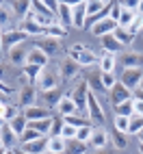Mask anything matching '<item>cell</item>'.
Wrapping results in <instances>:
<instances>
[{"mask_svg": "<svg viewBox=\"0 0 143 154\" xmlns=\"http://www.w3.org/2000/svg\"><path fill=\"white\" fill-rule=\"evenodd\" d=\"M5 152H7V148H5V146H0V154H5Z\"/></svg>", "mask_w": 143, "mask_h": 154, "instance_id": "cell-55", "label": "cell"}, {"mask_svg": "<svg viewBox=\"0 0 143 154\" xmlns=\"http://www.w3.org/2000/svg\"><path fill=\"white\" fill-rule=\"evenodd\" d=\"M0 48H2V35H0Z\"/></svg>", "mask_w": 143, "mask_h": 154, "instance_id": "cell-61", "label": "cell"}, {"mask_svg": "<svg viewBox=\"0 0 143 154\" xmlns=\"http://www.w3.org/2000/svg\"><path fill=\"white\" fill-rule=\"evenodd\" d=\"M132 98H137V100H141V102H143V91H141V89H137V94L132 96Z\"/></svg>", "mask_w": 143, "mask_h": 154, "instance_id": "cell-52", "label": "cell"}, {"mask_svg": "<svg viewBox=\"0 0 143 154\" xmlns=\"http://www.w3.org/2000/svg\"><path fill=\"white\" fill-rule=\"evenodd\" d=\"M141 78H143V72H141V67H128V69H124V74H121L119 83L124 85L126 89L135 91V89H139Z\"/></svg>", "mask_w": 143, "mask_h": 154, "instance_id": "cell-2", "label": "cell"}, {"mask_svg": "<svg viewBox=\"0 0 143 154\" xmlns=\"http://www.w3.org/2000/svg\"><path fill=\"white\" fill-rule=\"evenodd\" d=\"M115 130H119V132H126V135H128V117L115 115Z\"/></svg>", "mask_w": 143, "mask_h": 154, "instance_id": "cell-44", "label": "cell"}, {"mask_svg": "<svg viewBox=\"0 0 143 154\" xmlns=\"http://www.w3.org/2000/svg\"><path fill=\"white\" fill-rule=\"evenodd\" d=\"M111 2H104V0H89L87 2V17H96L100 15Z\"/></svg>", "mask_w": 143, "mask_h": 154, "instance_id": "cell-19", "label": "cell"}, {"mask_svg": "<svg viewBox=\"0 0 143 154\" xmlns=\"http://www.w3.org/2000/svg\"><path fill=\"white\" fill-rule=\"evenodd\" d=\"M115 83H117V78H115L113 72H102V87H104V91L106 89H113Z\"/></svg>", "mask_w": 143, "mask_h": 154, "instance_id": "cell-36", "label": "cell"}, {"mask_svg": "<svg viewBox=\"0 0 143 154\" xmlns=\"http://www.w3.org/2000/svg\"><path fill=\"white\" fill-rule=\"evenodd\" d=\"M22 150L26 154H44L48 150V137H39L30 143H22Z\"/></svg>", "mask_w": 143, "mask_h": 154, "instance_id": "cell-9", "label": "cell"}, {"mask_svg": "<svg viewBox=\"0 0 143 154\" xmlns=\"http://www.w3.org/2000/svg\"><path fill=\"white\" fill-rule=\"evenodd\" d=\"M20 30H24L26 35H46V30L39 26L30 15H28L26 20H22V26H20Z\"/></svg>", "mask_w": 143, "mask_h": 154, "instance_id": "cell-16", "label": "cell"}, {"mask_svg": "<svg viewBox=\"0 0 143 154\" xmlns=\"http://www.w3.org/2000/svg\"><path fill=\"white\" fill-rule=\"evenodd\" d=\"M76 132H78V128L63 124V128H61V137H63V139H76Z\"/></svg>", "mask_w": 143, "mask_h": 154, "instance_id": "cell-45", "label": "cell"}, {"mask_svg": "<svg viewBox=\"0 0 143 154\" xmlns=\"http://www.w3.org/2000/svg\"><path fill=\"white\" fill-rule=\"evenodd\" d=\"M137 13H139V15H143V0H141V2L137 5Z\"/></svg>", "mask_w": 143, "mask_h": 154, "instance_id": "cell-53", "label": "cell"}, {"mask_svg": "<svg viewBox=\"0 0 143 154\" xmlns=\"http://www.w3.org/2000/svg\"><path fill=\"white\" fill-rule=\"evenodd\" d=\"M13 9H15V13L22 17V20H26V17H28V13H30V2H22V5L15 2V5H13Z\"/></svg>", "mask_w": 143, "mask_h": 154, "instance_id": "cell-40", "label": "cell"}, {"mask_svg": "<svg viewBox=\"0 0 143 154\" xmlns=\"http://www.w3.org/2000/svg\"><path fill=\"white\" fill-rule=\"evenodd\" d=\"M100 67H102V72H113V67H115V54L104 52L102 59H100Z\"/></svg>", "mask_w": 143, "mask_h": 154, "instance_id": "cell-30", "label": "cell"}, {"mask_svg": "<svg viewBox=\"0 0 143 154\" xmlns=\"http://www.w3.org/2000/svg\"><path fill=\"white\" fill-rule=\"evenodd\" d=\"M132 113L135 115H143V102L137 98H132Z\"/></svg>", "mask_w": 143, "mask_h": 154, "instance_id": "cell-49", "label": "cell"}, {"mask_svg": "<svg viewBox=\"0 0 143 154\" xmlns=\"http://www.w3.org/2000/svg\"><path fill=\"white\" fill-rule=\"evenodd\" d=\"M15 154H26V152L24 150H15Z\"/></svg>", "mask_w": 143, "mask_h": 154, "instance_id": "cell-58", "label": "cell"}, {"mask_svg": "<svg viewBox=\"0 0 143 154\" xmlns=\"http://www.w3.org/2000/svg\"><path fill=\"white\" fill-rule=\"evenodd\" d=\"M139 89H141V91H143V78H141V83H139Z\"/></svg>", "mask_w": 143, "mask_h": 154, "instance_id": "cell-59", "label": "cell"}, {"mask_svg": "<svg viewBox=\"0 0 143 154\" xmlns=\"http://www.w3.org/2000/svg\"><path fill=\"white\" fill-rule=\"evenodd\" d=\"M115 28H117V22H113L111 17H106V20H100V22H96L93 26H91V33H93L96 37H104V35H111Z\"/></svg>", "mask_w": 143, "mask_h": 154, "instance_id": "cell-8", "label": "cell"}, {"mask_svg": "<svg viewBox=\"0 0 143 154\" xmlns=\"http://www.w3.org/2000/svg\"><path fill=\"white\" fill-rule=\"evenodd\" d=\"M46 35H48L50 39H63V37L67 35V30H65L63 26H61V24L56 22V24H52L50 28H46Z\"/></svg>", "mask_w": 143, "mask_h": 154, "instance_id": "cell-29", "label": "cell"}, {"mask_svg": "<svg viewBox=\"0 0 143 154\" xmlns=\"http://www.w3.org/2000/svg\"><path fill=\"white\" fill-rule=\"evenodd\" d=\"M0 146H2V143H0Z\"/></svg>", "mask_w": 143, "mask_h": 154, "instance_id": "cell-63", "label": "cell"}, {"mask_svg": "<svg viewBox=\"0 0 143 154\" xmlns=\"http://www.w3.org/2000/svg\"><path fill=\"white\" fill-rule=\"evenodd\" d=\"M141 28H143V15H139V13H137V17H135V22H132V24H130V26H128L126 30H128V33H130L132 37H137Z\"/></svg>", "mask_w": 143, "mask_h": 154, "instance_id": "cell-39", "label": "cell"}, {"mask_svg": "<svg viewBox=\"0 0 143 154\" xmlns=\"http://www.w3.org/2000/svg\"><path fill=\"white\" fill-rule=\"evenodd\" d=\"M0 94H5V96H11V94H15V89H13V87H9V85H5L2 80H0Z\"/></svg>", "mask_w": 143, "mask_h": 154, "instance_id": "cell-51", "label": "cell"}, {"mask_svg": "<svg viewBox=\"0 0 143 154\" xmlns=\"http://www.w3.org/2000/svg\"><path fill=\"white\" fill-rule=\"evenodd\" d=\"M139 152H141V154H143V146H141V143H139Z\"/></svg>", "mask_w": 143, "mask_h": 154, "instance_id": "cell-60", "label": "cell"}, {"mask_svg": "<svg viewBox=\"0 0 143 154\" xmlns=\"http://www.w3.org/2000/svg\"><path fill=\"white\" fill-rule=\"evenodd\" d=\"M91 132H93V128H91L89 124H85V126H80V128H78V132H76V139L87 143V141L91 139Z\"/></svg>", "mask_w": 143, "mask_h": 154, "instance_id": "cell-38", "label": "cell"}, {"mask_svg": "<svg viewBox=\"0 0 143 154\" xmlns=\"http://www.w3.org/2000/svg\"><path fill=\"white\" fill-rule=\"evenodd\" d=\"M37 85H39V89H41V91H52V89H56V78H54L52 74H48V72H41Z\"/></svg>", "mask_w": 143, "mask_h": 154, "instance_id": "cell-20", "label": "cell"}, {"mask_svg": "<svg viewBox=\"0 0 143 154\" xmlns=\"http://www.w3.org/2000/svg\"><path fill=\"white\" fill-rule=\"evenodd\" d=\"M87 85H89V89L93 91H104V87H102V74H91L89 76V80H87Z\"/></svg>", "mask_w": 143, "mask_h": 154, "instance_id": "cell-35", "label": "cell"}, {"mask_svg": "<svg viewBox=\"0 0 143 154\" xmlns=\"http://www.w3.org/2000/svg\"><path fill=\"white\" fill-rule=\"evenodd\" d=\"M87 113H89V119H93V122H104V111H102L100 106V102L96 98V94L89 89V94H87Z\"/></svg>", "mask_w": 143, "mask_h": 154, "instance_id": "cell-3", "label": "cell"}, {"mask_svg": "<svg viewBox=\"0 0 143 154\" xmlns=\"http://www.w3.org/2000/svg\"><path fill=\"white\" fill-rule=\"evenodd\" d=\"M48 152L65 154V139L63 137H48Z\"/></svg>", "mask_w": 143, "mask_h": 154, "instance_id": "cell-25", "label": "cell"}, {"mask_svg": "<svg viewBox=\"0 0 143 154\" xmlns=\"http://www.w3.org/2000/svg\"><path fill=\"white\" fill-rule=\"evenodd\" d=\"M130 98H132V91H130V89H126V87L117 80L115 87L111 89V102H113V106L121 104V102H126V100H130Z\"/></svg>", "mask_w": 143, "mask_h": 154, "instance_id": "cell-7", "label": "cell"}, {"mask_svg": "<svg viewBox=\"0 0 143 154\" xmlns=\"http://www.w3.org/2000/svg\"><path fill=\"white\" fill-rule=\"evenodd\" d=\"M44 154H54V152H48V150H46V152H44Z\"/></svg>", "mask_w": 143, "mask_h": 154, "instance_id": "cell-62", "label": "cell"}, {"mask_svg": "<svg viewBox=\"0 0 143 154\" xmlns=\"http://www.w3.org/2000/svg\"><path fill=\"white\" fill-rule=\"evenodd\" d=\"M113 143H115V148L117 150H124L126 148V132H119V130H115V137H113Z\"/></svg>", "mask_w": 143, "mask_h": 154, "instance_id": "cell-43", "label": "cell"}, {"mask_svg": "<svg viewBox=\"0 0 143 154\" xmlns=\"http://www.w3.org/2000/svg\"><path fill=\"white\" fill-rule=\"evenodd\" d=\"M35 48H39L41 52L50 59V57H54V54H59V44H56V39H41V42H37V46Z\"/></svg>", "mask_w": 143, "mask_h": 154, "instance_id": "cell-14", "label": "cell"}, {"mask_svg": "<svg viewBox=\"0 0 143 154\" xmlns=\"http://www.w3.org/2000/svg\"><path fill=\"white\" fill-rule=\"evenodd\" d=\"M0 35H2V42L7 46V50H11L15 46H20L24 42V39L28 37L24 30H13V28H7V30H0Z\"/></svg>", "mask_w": 143, "mask_h": 154, "instance_id": "cell-4", "label": "cell"}, {"mask_svg": "<svg viewBox=\"0 0 143 154\" xmlns=\"http://www.w3.org/2000/svg\"><path fill=\"white\" fill-rule=\"evenodd\" d=\"M7 24H9V15L5 9H0V30H7Z\"/></svg>", "mask_w": 143, "mask_h": 154, "instance_id": "cell-50", "label": "cell"}, {"mask_svg": "<svg viewBox=\"0 0 143 154\" xmlns=\"http://www.w3.org/2000/svg\"><path fill=\"white\" fill-rule=\"evenodd\" d=\"M61 98H63V96H59V94H56V89H52V91H44V100H46V104H48V106H56Z\"/></svg>", "mask_w": 143, "mask_h": 154, "instance_id": "cell-37", "label": "cell"}, {"mask_svg": "<svg viewBox=\"0 0 143 154\" xmlns=\"http://www.w3.org/2000/svg\"><path fill=\"white\" fill-rule=\"evenodd\" d=\"M135 17H137V11L121 7V15H119V20H117V26H119V28H128L132 22H135Z\"/></svg>", "mask_w": 143, "mask_h": 154, "instance_id": "cell-22", "label": "cell"}, {"mask_svg": "<svg viewBox=\"0 0 143 154\" xmlns=\"http://www.w3.org/2000/svg\"><path fill=\"white\" fill-rule=\"evenodd\" d=\"M24 117L28 119V122H39V119H48L50 117V113L44 109V106H26L24 109Z\"/></svg>", "mask_w": 143, "mask_h": 154, "instance_id": "cell-11", "label": "cell"}, {"mask_svg": "<svg viewBox=\"0 0 143 154\" xmlns=\"http://www.w3.org/2000/svg\"><path fill=\"white\" fill-rule=\"evenodd\" d=\"M63 124L74 126V128H80V126H85V122L80 119V117H76V115H67V117H63Z\"/></svg>", "mask_w": 143, "mask_h": 154, "instance_id": "cell-46", "label": "cell"}, {"mask_svg": "<svg viewBox=\"0 0 143 154\" xmlns=\"http://www.w3.org/2000/svg\"><path fill=\"white\" fill-rule=\"evenodd\" d=\"M143 128V115H130L128 117V135H137Z\"/></svg>", "mask_w": 143, "mask_h": 154, "instance_id": "cell-27", "label": "cell"}, {"mask_svg": "<svg viewBox=\"0 0 143 154\" xmlns=\"http://www.w3.org/2000/svg\"><path fill=\"white\" fill-rule=\"evenodd\" d=\"M41 72H44V67H37V65H24V76L28 78V83H30V85H37L39 76H41Z\"/></svg>", "mask_w": 143, "mask_h": 154, "instance_id": "cell-26", "label": "cell"}, {"mask_svg": "<svg viewBox=\"0 0 143 154\" xmlns=\"http://www.w3.org/2000/svg\"><path fill=\"white\" fill-rule=\"evenodd\" d=\"M56 17L61 26H72V2H59V9H56Z\"/></svg>", "mask_w": 143, "mask_h": 154, "instance_id": "cell-12", "label": "cell"}, {"mask_svg": "<svg viewBox=\"0 0 143 154\" xmlns=\"http://www.w3.org/2000/svg\"><path fill=\"white\" fill-rule=\"evenodd\" d=\"M9 54H11V61H13V63H24V61H26V57H24L22 50H20V46L11 48V50H9Z\"/></svg>", "mask_w": 143, "mask_h": 154, "instance_id": "cell-42", "label": "cell"}, {"mask_svg": "<svg viewBox=\"0 0 143 154\" xmlns=\"http://www.w3.org/2000/svg\"><path fill=\"white\" fill-rule=\"evenodd\" d=\"M15 141H17V135L11 130V126H9V124H5L2 128H0V143H2L7 150H11V148L15 146Z\"/></svg>", "mask_w": 143, "mask_h": 154, "instance_id": "cell-13", "label": "cell"}, {"mask_svg": "<svg viewBox=\"0 0 143 154\" xmlns=\"http://www.w3.org/2000/svg\"><path fill=\"white\" fill-rule=\"evenodd\" d=\"M65 154H87V143L78 139H65Z\"/></svg>", "mask_w": 143, "mask_h": 154, "instance_id": "cell-18", "label": "cell"}, {"mask_svg": "<svg viewBox=\"0 0 143 154\" xmlns=\"http://www.w3.org/2000/svg\"><path fill=\"white\" fill-rule=\"evenodd\" d=\"M108 135H106V130H102V128H93V132H91V146H93V148H98V150H102V148H104L106 146V143H108Z\"/></svg>", "mask_w": 143, "mask_h": 154, "instance_id": "cell-17", "label": "cell"}, {"mask_svg": "<svg viewBox=\"0 0 143 154\" xmlns=\"http://www.w3.org/2000/svg\"><path fill=\"white\" fill-rule=\"evenodd\" d=\"M5 154H15V150H13V148H11V150H7V152H5Z\"/></svg>", "mask_w": 143, "mask_h": 154, "instance_id": "cell-56", "label": "cell"}, {"mask_svg": "<svg viewBox=\"0 0 143 154\" xmlns=\"http://www.w3.org/2000/svg\"><path fill=\"white\" fill-rule=\"evenodd\" d=\"M141 65V57L139 54H126L124 57V67H139Z\"/></svg>", "mask_w": 143, "mask_h": 154, "instance_id": "cell-41", "label": "cell"}, {"mask_svg": "<svg viewBox=\"0 0 143 154\" xmlns=\"http://www.w3.org/2000/svg\"><path fill=\"white\" fill-rule=\"evenodd\" d=\"M137 139H139V143H141V146H143V128L137 132Z\"/></svg>", "mask_w": 143, "mask_h": 154, "instance_id": "cell-54", "label": "cell"}, {"mask_svg": "<svg viewBox=\"0 0 143 154\" xmlns=\"http://www.w3.org/2000/svg\"><path fill=\"white\" fill-rule=\"evenodd\" d=\"M61 72H63V78H67V80L74 78L78 74V63H76V61H72V59H67L63 63V69H61Z\"/></svg>", "mask_w": 143, "mask_h": 154, "instance_id": "cell-28", "label": "cell"}, {"mask_svg": "<svg viewBox=\"0 0 143 154\" xmlns=\"http://www.w3.org/2000/svg\"><path fill=\"white\" fill-rule=\"evenodd\" d=\"M52 122L54 119H39V122H28V128H33V130H37L39 132V135H48V132H50V128H52Z\"/></svg>", "mask_w": 143, "mask_h": 154, "instance_id": "cell-21", "label": "cell"}, {"mask_svg": "<svg viewBox=\"0 0 143 154\" xmlns=\"http://www.w3.org/2000/svg\"><path fill=\"white\" fill-rule=\"evenodd\" d=\"M39 137H44V135H39V132L33 130V128H26L22 135L17 137V141H20V143H30V141H35V139H39Z\"/></svg>", "mask_w": 143, "mask_h": 154, "instance_id": "cell-34", "label": "cell"}, {"mask_svg": "<svg viewBox=\"0 0 143 154\" xmlns=\"http://www.w3.org/2000/svg\"><path fill=\"white\" fill-rule=\"evenodd\" d=\"M115 113H117V115H121V117L135 115V113H132V98L126 100V102H121V104H117V106H115Z\"/></svg>", "mask_w": 143, "mask_h": 154, "instance_id": "cell-32", "label": "cell"}, {"mask_svg": "<svg viewBox=\"0 0 143 154\" xmlns=\"http://www.w3.org/2000/svg\"><path fill=\"white\" fill-rule=\"evenodd\" d=\"M33 100H35L33 87H28V89H24L22 94H20V104H22L24 109H26V106H33Z\"/></svg>", "mask_w": 143, "mask_h": 154, "instance_id": "cell-33", "label": "cell"}, {"mask_svg": "<svg viewBox=\"0 0 143 154\" xmlns=\"http://www.w3.org/2000/svg\"><path fill=\"white\" fill-rule=\"evenodd\" d=\"M119 15H121V5L119 2H113V5H111V11H108V17L113 20V22H117Z\"/></svg>", "mask_w": 143, "mask_h": 154, "instance_id": "cell-47", "label": "cell"}, {"mask_svg": "<svg viewBox=\"0 0 143 154\" xmlns=\"http://www.w3.org/2000/svg\"><path fill=\"white\" fill-rule=\"evenodd\" d=\"M87 94H89V85L83 83V85H78V87L72 91V94H67V96L72 98V102L76 104L78 111H87Z\"/></svg>", "mask_w": 143, "mask_h": 154, "instance_id": "cell-6", "label": "cell"}, {"mask_svg": "<svg viewBox=\"0 0 143 154\" xmlns=\"http://www.w3.org/2000/svg\"><path fill=\"white\" fill-rule=\"evenodd\" d=\"M20 113H17V109L13 106V104H7V113H5V122H11L13 117H17Z\"/></svg>", "mask_w": 143, "mask_h": 154, "instance_id": "cell-48", "label": "cell"}, {"mask_svg": "<svg viewBox=\"0 0 143 154\" xmlns=\"http://www.w3.org/2000/svg\"><path fill=\"white\" fill-rule=\"evenodd\" d=\"M87 24V2H74L72 5V26L85 28Z\"/></svg>", "mask_w": 143, "mask_h": 154, "instance_id": "cell-5", "label": "cell"}, {"mask_svg": "<svg viewBox=\"0 0 143 154\" xmlns=\"http://www.w3.org/2000/svg\"><path fill=\"white\" fill-rule=\"evenodd\" d=\"M56 111H59L63 117H67V115H76V111H78V109H76L74 102H72L69 96H63V98L59 100V104H56Z\"/></svg>", "mask_w": 143, "mask_h": 154, "instance_id": "cell-15", "label": "cell"}, {"mask_svg": "<svg viewBox=\"0 0 143 154\" xmlns=\"http://www.w3.org/2000/svg\"><path fill=\"white\" fill-rule=\"evenodd\" d=\"M46 63H48V57H46V54H44L39 48H33V50H28L24 65H37V67H46Z\"/></svg>", "mask_w": 143, "mask_h": 154, "instance_id": "cell-10", "label": "cell"}, {"mask_svg": "<svg viewBox=\"0 0 143 154\" xmlns=\"http://www.w3.org/2000/svg\"><path fill=\"white\" fill-rule=\"evenodd\" d=\"M7 124L11 126V130H13L15 135L20 137V135H22V132H24V130L28 128V119H26L24 115H17V117H13L11 122H7Z\"/></svg>", "mask_w": 143, "mask_h": 154, "instance_id": "cell-24", "label": "cell"}, {"mask_svg": "<svg viewBox=\"0 0 143 154\" xmlns=\"http://www.w3.org/2000/svg\"><path fill=\"white\" fill-rule=\"evenodd\" d=\"M5 124H7V122H5V119H2V117H0V128H2V126H5Z\"/></svg>", "mask_w": 143, "mask_h": 154, "instance_id": "cell-57", "label": "cell"}, {"mask_svg": "<svg viewBox=\"0 0 143 154\" xmlns=\"http://www.w3.org/2000/svg\"><path fill=\"white\" fill-rule=\"evenodd\" d=\"M102 39V48H104V52H111V54H115L117 50L121 48V44L117 42V39L113 37V33L111 35H104V37H100Z\"/></svg>", "mask_w": 143, "mask_h": 154, "instance_id": "cell-23", "label": "cell"}, {"mask_svg": "<svg viewBox=\"0 0 143 154\" xmlns=\"http://www.w3.org/2000/svg\"><path fill=\"white\" fill-rule=\"evenodd\" d=\"M113 37L117 39V42H119V44H124V46H126V44H130V42H132V39H135V37H132V35L128 33V30H126V28H119V26H117V28L113 30Z\"/></svg>", "mask_w": 143, "mask_h": 154, "instance_id": "cell-31", "label": "cell"}, {"mask_svg": "<svg viewBox=\"0 0 143 154\" xmlns=\"http://www.w3.org/2000/svg\"><path fill=\"white\" fill-rule=\"evenodd\" d=\"M69 59L72 61H76L78 65H93L96 63V54H93V50L83 46V44H74L69 48Z\"/></svg>", "mask_w": 143, "mask_h": 154, "instance_id": "cell-1", "label": "cell"}]
</instances>
